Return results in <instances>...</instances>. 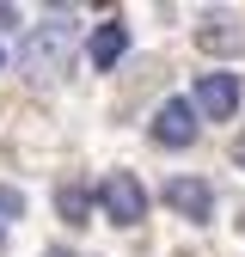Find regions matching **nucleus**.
Here are the masks:
<instances>
[{"instance_id":"nucleus-1","label":"nucleus","mask_w":245,"mask_h":257,"mask_svg":"<svg viewBox=\"0 0 245 257\" xmlns=\"http://www.w3.org/2000/svg\"><path fill=\"white\" fill-rule=\"evenodd\" d=\"M68 68H74V25L49 19V25H31L25 37H19V74H31L37 86L61 80Z\"/></svg>"},{"instance_id":"nucleus-2","label":"nucleus","mask_w":245,"mask_h":257,"mask_svg":"<svg viewBox=\"0 0 245 257\" xmlns=\"http://www.w3.org/2000/svg\"><path fill=\"white\" fill-rule=\"evenodd\" d=\"M98 202H104V214L116 220V227H141V214H147V190H141L135 172H110V178L98 184Z\"/></svg>"},{"instance_id":"nucleus-3","label":"nucleus","mask_w":245,"mask_h":257,"mask_svg":"<svg viewBox=\"0 0 245 257\" xmlns=\"http://www.w3.org/2000/svg\"><path fill=\"white\" fill-rule=\"evenodd\" d=\"M153 141L160 147H190L196 141V104L190 98H166L153 110Z\"/></svg>"},{"instance_id":"nucleus-4","label":"nucleus","mask_w":245,"mask_h":257,"mask_svg":"<svg viewBox=\"0 0 245 257\" xmlns=\"http://www.w3.org/2000/svg\"><path fill=\"white\" fill-rule=\"evenodd\" d=\"M196 110L214 116V122H227V116L239 110V80H233V74H202V80H196Z\"/></svg>"},{"instance_id":"nucleus-5","label":"nucleus","mask_w":245,"mask_h":257,"mask_svg":"<svg viewBox=\"0 0 245 257\" xmlns=\"http://www.w3.org/2000/svg\"><path fill=\"white\" fill-rule=\"evenodd\" d=\"M166 208H178L184 220H208L214 214V190L202 178H172L166 184Z\"/></svg>"},{"instance_id":"nucleus-6","label":"nucleus","mask_w":245,"mask_h":257,"mask_svg":"<svg viewBox=\"0 0 245 257\" xmlns=\"http://www.w3.org/2000/svg\"><path fill=\"white\" fill-rule=\"evenodd\" d=\"M122 55H129V25H122V19H110V25L92 31V68H104V74H110Z\"/></svg>"},{"instance_id":"nucleus-7","label":"nucleus","mask_w":245,"mask_h":257,"mask_svg":"<svg viewBox=\"0 0 245 257\" xmlns=\"http://www.w3.org/2000/svg\"><path fill=\"white\" fill-rule=\"evenodd\" d=\"M55 214L68 220V227H86V214H92V190H86V184H61V190H55Z\"/></svg>"},{"instance_id":"nucleus-8","label":"nucleus","mask_w":245,"mask_h":257,"mask_svg":"<svg viewBox=\"0 0 245 257\" xmlns=\"http://www.w3.org/2000/svg\"><path fill=\"white\" fill-rule=\"evenodd\" d=\"M245 37H239V31L233 25H202V49H221V55H233Z\"/></svg>"},{"instance_id":"nucleus-9","label":"nucleus","mask_w":245,"mask_h":257,"mask_svg":"<svg viewBox=\"0 0 245 257\" xmlns=\"http://www.w3.org/2000/svg\"><path fill=\"white\" fill-rule=\"evenodd\" d=\"M0 214H25V196H19V190H7V184H0Z\"/></svg>"},{"instance_id":"nucleus-10","label":"nucleus","mask_w":245,"mask_h":257,"mask_svg":"<svg viewBox=\"0 0 245 257\" xmlns=\"http://www.w3.org/2000/svg\"><path fill=\"white\" fill-rule=\"evenodd\" d=\"M13 25H19V13H13V7H0V31H13Z\"/></svg>"},{"instance_id":"nucleus-11","label":"nucleus","mask_w":245,"mask_h":257,"mask_svg":"<svg viewBox=\"0 0 245 257\" xmlns=\"http://www.w3.org/2000/svg\"><path fill=\"white\" fill-rule=\"evenodd\" d=\"M233 159H239V166H245V135H239V141H233Z\"/></svg>"},{"instance_id":"nucleus-12","label":"nucleus","mask_w":245,"mask_h":257,"mask_svg":"<svg viewBox=\"0 0 245 257\" xmlns=\"http://www.w3.org/2000/svg\"><path fill=\"white\" fill-rule=\"evenodd\" d=\"M43 257H74V251H61V245H49V251H43Z\"/></svg>"},{"instance_id":"nucleus-13","label":"nucleus","mask_w":245,"mask_h":257,"mask_svg":"<svg viewBox=\"0 0 245 257\" xmlns=\"http://www.w3.org/2000/svg\"><path fill=\"white\" fill-rule=\"evenodd\" d=\"M0 61H7V55H0Z\"/></svg>"}]
</instances>
